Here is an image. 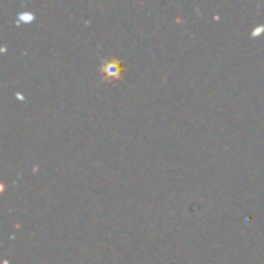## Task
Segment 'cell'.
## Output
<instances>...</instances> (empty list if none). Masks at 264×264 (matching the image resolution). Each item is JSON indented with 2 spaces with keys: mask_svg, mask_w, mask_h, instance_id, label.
<instances>
[{
  "mask_svg": "<svg viewBox=\"0 0 264 264\" xmlns=\"http://www.w3.org/2000/svg\"><path fill=\"white\" fill-rule=\"evenodd\" d=\"M103 74L110 78H120L123 76V65L120 60H110L109 64L103 65Z\"/></svg>",
  "mask_w": 264,
  "mask_h": 264,
  "instance_id": "obj_1",
  "label": "cell"
}]
</instances>
